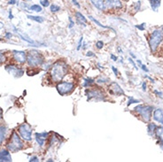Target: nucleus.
<instances>
[{
	"instance_id": "1",
	"label": "nucleus",
	"mask_w": 163,
	"mask_h": 162,
	"mask_svg": "<svg viewBox=\"0 0 163 162\" xmlns=\"http://www.w3.org/2000/svg\"><path fill=\"white\" fill-rule=\"evenodd\" d=\"M68 66L63 60H58L52 65L51 71H50V77L53 82H60L62 81L66 74H67Z\"/></svg>"
},
{
	"instance_id": "2",
	"label": "nucleus",
	"mask_w": 163,
	"mask_h": 162,
	"mask_svg": "<svg viewBox=\"0 0 163 162\" xmlns=\"http://www.w3.org/2000/svg\"><path fill=\"white\" fill-rule=\"evenodd\" d=\"M6 147H7V150H9L12 153H16L23 149L24 147L23 142L21 141L20 137L19 136L16 131H13L12 135L10 136L9 143L7 144Z\"/></svg>"
},
{
	"instance_id": "3",
	"label": "nucleus",
	"mask_w": 163,
	"mask_h": 162,
	"mask_svg": "<svg viewBox=\"0 0 163 162\" xmlns=\"http://www.w3.org/2000/svg\"><path fill=\"white\" fill-rule=\"evenodd\" d=\"M27 61L28 65L32 67H36L39 66H42L45 63V58L44 56L36 50L30 51L27 56Z\"/></svg>"
},
{
	"instance_id": "4",
	"label": "nucleus",
	"mask_w": 163,
	"mask_h": 162,
	"mask_svg": "<svg viewBox=\"0 0 163 162\" xmlns=\"http://www.w3.org/2000/svg\"><path fill=\"white\" fill-rule=\"evenodd\" d=\"M163 39V35L161 30L160 29H156L151 34V36L149 37V45L151 48L152 52H155L157 50V48L159 47L160 44L161 43Z\"/></svg>"
},
{
	"instance_id": "5",
	"label": "nucleus",
	"mask_w": 163,
	"mask_h": 162,
	"mask_svg": "<svg viewBox=\"0 0 163 162\" xmlns=\"http://www.w3.org/2000/svg\"><path fill=\"white\" fill-rule=\"evenodd\" d=\"M86 96H87V100H96V101H106V94L103 92V90L100 89H87L85 90Z\"/></svg>"
},
{
	"instance_id": "6",
	"label": "nucleus",
	"mask_w": 163,
	"mask_h": 162,
	"mask_svg": "<svg viewBox=\"0 0 163 162\" xmlns=\"http://www.w3.org/2000/svg\"><path fill=\"white\" fill-rule=\"evenodd\" d=\"M75 88V84L74 82H69V81H61L58 82L56 89L58 93L60 96H67L69 95L73 90Z\"/></svg>"
},
{
	"instance_id": "7",
	"label": "nucleus",
	"mask_w": 163,
	"mask_h": 162,
	"mask_svg": "<svg viewBox=\"0 0 163 162\" xmlns=\"http://www.w3.org/2000/svg\"><path fill=\"white\" fill-rule=\"evenodd\" d=\"M136 113L144 119L145 121H149L152 118V113H153V107L149 106H144L139 105L134 109Z\"/></svg>"
},
{
	"instance_id": "8",
	"label": "nucleus",
	"mask_w": 163,
	"mask_h": 162,
	"mask_svg": "<svg viewBox=\"0 0 163 162\" xmlns=\"http://www.w3.org/2000/svg\"><path fill=\"white\" fill-rule=\"evenodd\" d=\"M18 132L23 140L27 142L32 140V128L27 123L20 124L18 128Z\"/></svg>"
},
{
	"instance_id": "9",
	"label": "nucleus",
	"mask_w": 163,
	"mask_h": 162,
	"mask_svg": "<svg viewBox=\"0 0 163 162\" xmlns=\"http://www.w3.org/2000/svg\"><path fill=\"white\" fill-rule=\"evenodd\" d=\"M5 69L15 78H20L24 74V70L22 68L19 67L14 66V65H11V64L6 65L5 67Z\"/></svg>"
},
{
	"instance_id": "10",
	"label": "nucleus",
	"mask_w": 163,
	"mask_h": 162,
	"mask_svg": "<svg viewBox=\"0 0 163 162\" xmlns=\"http://www.w3.org/2000/svg\"><path fill=\"white\" fill-rule=\"evenodd\" d=\"M108 91L109 93L113 96H123V95H125L124 90H122L121 87L115 81H113L109 84Z\"/></svg>"
},
{
	"instance_id": "11",
	"label": "nucleus",
	"mask_w": 163,
	"mask_h": 162,
	"mask_svg": "<svg viewBox=\"0 0 163 162\" xmlns=\"http://www.w3.org/2000/svg\"><path fill=\"white\" fill-rule=\"evenodd\" d=\"M13 58L19 64H24L27 61V55L22 51H13Z\"/></svg>"
},
{
	"instance_id": "12",
	"label": "nucleus",
	"mask_w": 163,
	"mask_h": 162,
	"mask_svg": "<svg viewBox=\"0 0 163 162\" xmlns=\"http://www.w3.org/2000/svg\"><path fill=\"white\" fill-rule=\"evenodd\" d=\"M106 5L107 9L119 10L122 8V3L121 0H107Z\"/></svg>"
},
{
	"instance_id": "13",
	"label": "nucleus",
	"mask_w": 163,
	"mask_h": 162,
	"mask_svg": "<svg viewBox=\"0 0 163 162\" xmlns=\"http://www.w3.org/2000/svg\"><path fill=\"white\" fill-rule=\"evenodd\" d=\"M35 138L37 144L40 146H44V144H45L46 139L49 136V133L48 132H41V133H36L35 134Z\"/></svg>"
},
{
	"instance_id": "14",
	"label": "nucleus",
	"mask_w": 163,
	"mask_h": 162,
	"mask_svg": "<svg viewBox=\"0 0 163 162\" xmlns=\"http://www.w3.org/2000/svg\"><path fill=\"white\" fill-rule=\"evenodd\" d=\"M12 156L10 154L9 150H2L0 151V162H11Z\"/></svg>"
},
{
	"instance_id": "15",
	"label": "nucleus",
	"mask_w": 163,
	"mask_h": 162,
	"mask_svg": "<svg viewBox=\"0 0 163 162\" xmlns=\"http://www.w3.org/2000/svg\"><path fill=\"white\" fill-rule=\"evenodd\" d=\"M92 5L100 11H106L107 5H106V1L104 0H91Z\"/></svg>"
},
{
	"instance_id": "16",
	"label": "nucleus",
	"mask_w": 163,
	"mask_h": 162,
	"mask_svg": "<svg viewBox=\"0 0 163 162\" xmlns=\"http://www.w3.org/2000/svg\"><path fill=\"white\" fill-rule=\"evenodd\" d=\"M154 119L160 122L161 124H163V110L162 109H156L154 112Z\"/></svg>"
},
{
	"instance_id": "17",
	"label": "nucleus",
	"mask_w": 163,
	"mask_h": 162,
	"mask_svg": "<svg viewBox=\"0 0 163 162\" xmlns=\"http://www.w3.org/2000/svg\"><path fill=\"white\" fill-rule=\"evenodd\" d=\"M16 33L18 34L19 36L23 40V41H25V42H27V43H28L29 45H33L34 46H36V47H37V44H36V42L34 41V40H32L29 36H27V35H26V34H24V33H20L19 30H17L16 31Z\"/></svg>"
},
{
	"instance_id": "18",
	"label": "nucleus",
	"mask_w": 163,
	"mask_h": 162,
	"mask_svg": "<svg viewBox=\"0 0 163 162\" xmlns=\"http://www.w3.org/2000/svg\"><path fill=\"white\" fill-rule=\"evenodd\" d=\"M74 15H75V18H76L77 22H78L80 25H82L83 27H86L87 19L85 18V16H84L83 14H82V13H80V12H76Z\"/></svg>"
},
{
	"instance_id": "19",
	"label": "nucleus",
	"mask_w": 163,
	"mask_h": 162,
	"mask_svg": "<svg viewBox=\"0 0 163 162\" xmlns=\"http://www.w3.org/2000/svg\"><path fill=\"white\" fill-rule=\"evenodd\" d=\"M155 135L157 136V138L161 143H163V127H157L155 130Z\"/></svg>"
},
{
	"instance_id": "20",
	"label": "nucleus",
	"mask_w": 163,
	"mask_h": 162,
	"mask_svg": "<svg viewBox=\"0 0 163 162\" xmlns=\"http://www.w3.org/2000/svg\"><path fill=\"white\" fill-rule=\"evenodd\" d=\"M95 82H96L95 80H93V79H91V78H86V79H84V81H83L82 86L85 87V88H91V87L94 85Z\"/></svg>"
},
{
	"instance_id": "21",
	"label": "nucleus",
	"mask_w": 163,
	"mask_h": 162,
	"mask_svg": "<svg viewBox=\"0 0 163 162\" xmlns=\"http://www.w3.org/2000/svg\"><path fill=\"white\" fill-rule=\"evenodd\" d=\"M89 19L91 20V21H93V22H94L95 24H97V25H98L99 27H103V28H107V29H112L113 31H114V29H113L112 27H108V26H106V25H103L102 23H100V22L99 21V20H96V19L94 18V17H92V16H91V15L89 16Z\"/></svg>"
},
{
	"instance_id": "22",
	"label": "nucleus",
	"mask_w": 163,
	"mask_h": 162,
	"mask_svg": "<svg viewBox=\"0 0 163 162\" xmlns=\"http://www.w3.org/2000/svg\"><path fill=\"white\" fill-rule=\"evenodd\" d=\"M6 127L5 126H0V144H2L5 140V134H6Z\"/></svg>"
},
{
	"instance_id": "23",
	"label": "nucleus",
	"mask_w": 163,
	"mask_h": 162,
	"mask_svg": "<svg viewBox=\"0 0 163 162\" xmlns=\"http://www.w3.org/2000/svg\"><path fill=\"white\" fill-rule=\"evenodd\" d=\"M157 125L154 124V123H150L148 127H147V131H148V134L150 135H155V130L157 128Z\"/></svg>"
},
{
	"instance_id": "24",
	"label": "nucleus",
	"mask_w": 163,
	"mask_h": 162,
	"mask_svg": "<svg viewBox=\"0 0 163 162\" xmlns=\"http://www.w3.org/2000/svg\"><path fill=\"white\" fill-rule=\"evenodd\" d=\"M150 1V4H151V6L152 8L154 9V11L157 12L158 8L160 7L161 5V0H149Z\"/></svg>"
},
{
	"instance_id": "25",
	"label": "nucleus",
	"mask_w": 163,
	"mask_h": 162,
	"mask_svg": "<svg viewBox=\"0 0 163 162\" xmlns=\"http://www.w3.org/2000/svg\"><path fill=\"white\" fill-rule=\"evenodd\" d=\"M27 18L29 20H32L36 22H38V23H43L45 21V18L42 17V16H35V15H27Z\"/></svg>"
},
{
	"instance_id": "26",
	"label": "nucleus",
	"mask_w": 163,
	"mask_h": 162,
	"mask_svg": "<svg viewBox=\"0 0 163 162\" xmlns=\"http://www.w3.org/2000/svg\"><path fill=\"white\" fill-rule=\"evenodd\" d=\"M29 10L34 11L36 13H41V12H43V7H42L41 5H32L29 7Z\"/></svg>"
},
{
	"instance_id": "27",
	"label": "nucleus",
	"mask_w": 163,
	"mask_h": 162,
	"mask_svg": "<svg viewBox=\"0 0 163 162\" xmlns=\"http://www.w3.org/2000/svg\"><path fill=\"white\" fill-rule=\"evenodd\" d=\"M50 9H51V12H52V13H58V12L60 10V7L59 5H55V4H53V5H51Z\"/></svg>"
},
{
	"instance_id": "28",
	"label": "nucleus",
	"mask_w": 163,
	"mask_h": 162,
	"mask_svg": "<svg viewBox=\"0 0 163 162\" xmlns=\"http://www.w3.org/2000/svg\"><path fill=\"white\" fill-rule=\"evenodd\" d=\"M135 103H139V100H136V99H134L133 97H131V98H129V101H128L127 106H129L131 104H135Z\"/></svg>"
},
{
	"instance_id": "29",
	"label": "nucleus",
	"mask_w": 163,
	"mask_h": 162,
	"mask_svg": "<svg viewBox=\"0 0 163 162\" xmlns=\"http://www.w3.org/2000/svg\"><path fill=\"white\" fill-rule=\"evenodd\" d=\"M40 5L44 7H48L50 5L49 0H40Z\"/></svg>"
},
{
	"instance_id": "30",
	"label": "nucleus",
	"mask_w": 163,
	"mask_h": 162,
	"mask_svg": "<svg viewBox=\"0 0 163 162\" xmlns=\"http://www.w3.org/2000/svg\"><path fill=\"white\" fill-rule=\"evenodd\" d=\"M82 42H83V36H82L79 39V42H78V45H77V51H80L82 48Z\"/></svg>"
},
{
	"instance_id": "31",
	"label": "nucleus",
	"mask_w": 163,
	"mask_h": 162,
	"mask_svg": "<svg viewBox=\"0 0 163 162\" xmlns=\"http://www.w3.org/2000/svg\"><path fill=\"white\" fill-rule=\"evenodd\" d=\"M96 47L100 50V49H102L103 47H104V43H103V41H98L97 43H96Z\"/></svg>"
},
{
	"instance_id": "32",
	"label": "nucleus",
	"mask_w": 163,
	"mask_h": 162,
	"mask_svg": "<svg viewBox=\"0 0 163 162\" xmlns=\"http://www.w3.org/2000/svg\"><path fill=\"white\" fill-rule=\"evenodd\" d=\"M109 80L107 78H99V79H97L96 80V82L97 83H104V82H106V81H108Z\"/></svg>"
},
{
	"instance_id": "33",
	"label": "nucleus",
	"mask_w": 163,
	"mask_h": 162,
	"mask_svg": "<svg viewBox=\"0 0 163 162\" xmlns=\"http://www.w3.org/2000/svg\"><path fill=\"white\" fill-rule=\"evenodd\" d=\"M145 27H146V24L145 23H143V24H140V25H136V28H138L139 30H141V31H143V30H145Z\"/></svg>"
},
{
	"instance_id": "34",
	"label": "nucleus",
	"mask_w": 163,
	"mask_h": 162,
	"mask_svg": "<svg viewBox=\"0 0 163 162\" xmlns=\"http://www.w3.org/2000/svg\"><path fill=\"white\" fill-rule=\"evenodd\" d=\"M68 20H69V24H68V27L69 28H72L74 26V21L73 20V19L71 17L68 18Z\"/></svg>"
},
{
	"instance_id": "35",
	"label": "nucleus",
	"mask_w": 163,
	"mask_h": 162,
	"mask_svg": "<svg viewBox=\"0 0 163 162\" xmlns=\"http://www.w3.org/2000/svg\"><path fill=\"white\" fill-rule=\"evenodd\" d=\"M5 61V55H4V54L0 52V64L4 63Z\"/></svg>"
},
{
	"instance_id": "36",
	"label": "nucleus",
	"mask_w": 163,
	"mask_h": 162,
	"mask_svg": "<svg viewBox=\"0 0 163 162\" xmlns=\"http://www.w3.org/2000/svg\"><path fill=\"white\" fill-rule=\"evenodd\" d=\"M29 162H38L39 161V159L36 157V156H33V157H31L30 159H29Z\"/></svg>"
},
{
	"instance_id": "37",
	"label": "nucleus",
	"mask_w": 163,
	"mask_h": 162,
	"mask_svg": "<svg viewBox=\"0 0 163 162\" xmlns=\"http://www.w3.org/2000/svg\"><path fill=\"white\" fill-rule=\"evenodd\" d=\"M140 6H141V2L138 1L137 3H136V8H135V11H139V10H140Z\"/></svg>"
},
{
	"instance_id": "38",
	"label": "nucleus",
	"mask_w": 163,
	"mask_h": 162,
	"mask_svg": "<svg viewBox=\"0 0 163 162\" xmlns=\"http://www.w3.org/2000/svg\"><path fill=\"white\" fill-rule=\"evenodd\" d=\"M110 57H111V59L112 60H114V61H117V59H118V58L115 56V55H114V54H111L110 55Z\"/></svg>"
},
{
	"instance_id": "39",
	"label": "nucleus",
	"mask_w": 163,
	"mask_h": 162,
	"mask_svg": "<svg viewBox=\"0 0 163 162\" xmlns=\"http://www.w3.org/2000/svg\"><path fill=\"white\" fill-rule=\"evenodd\" d=\"M72 2H73V4L75 5V6H77L78 8H80L81 6H80V5H79V3H78V1L77 0H72Z\"/></svg>"
},
{
	"instance_id": "40",
	"label": "nucleus",
	"mask_w": 163,
	"mask_h": 162,
	"mask_svg": "<svg viewBox=\"0 0 163 162\" xmlns=\"http://www.w3.org/2000/svg\"><path fill=\"white\" fill-rule=\"evenodd\" d=\"M129 62H130V63H131V64H132V65H133V67H135V68H136V69H137V67H136V64H135V62H134V61H133V59H131V58H129Z\"/></svg>"
},
{
	"instance_id": "41",
	"label": "nucleus",
	"mask_w": 163,
	"mask_h": 162,
	"mask_svg": "<svg viewBox=\"0 0 163 162\" xmlns=\"http://www.w3.org/2000/svg\"><path fill=\"white\" fill-rule=\"evenodd\" d=\"M112 70H113V72L114 73V74H115V75H116V76H117L118 74H119V72H118L117 69H116V68H115V67H112Z\"/></svg>"
},
{
	"instance_id": "42",
	"label": "nucleus",
	"mask_w": 163,
	"mask_h": 162,
	"mask_svg": "<svg viewBox=\"0 0 163 162\" xmlns=\"http://www.w3.org/2000/svg\"><path fill=\"white\" fill-rule=\"evenodd\" d=\"M12 36H13V35H12V33H11V32H7V33H5V38H6V39H10V38L12 37Z\"/></svg>"
},
{
	"instance_id": "43",
	"label": "nucleus",
	"mask_w": 163,
	"mask_h": 162,
	"mask_svg": "<svg viewBox=\"0 0 163 162\" xmlns=\"http://www.w3.org/2000/svg\"><path fill=\"white\" fill-rule=\"evenodd\" d=\"M86 56H87V57H94L95 54L93 53L92 52H88L86 53Z\"/></svg>"
},
{
	"instance_id": "44",
	"label": "nucleus",
	"mask_w": 163,
	"mask_h": 162,
	"mask_svg": "<svg viewBox=\"0 0 163 162\" xmlns=\"http://www.w3.org/2000/svg\"><path fill=\"white\" fill-rule=\"evenodd\" d=\"M141 67H142V69L144 70V71H145V72H148L149 70H148V68H147V67L146 66H145V65H141Z\"/></svg>"
},
{
	"instance_id": "45",
	"label": "nucleus",
	"mask_w": 163,
	"mask_h": 162,
	"mask_svg": "<svg viewBox=\"0 0 163 162\" xmlns=\"http://www.w3.org/2000/svg\"><path fill=\"white\" fill-rule=\"evenodd\" d=\"M154 93H155V94H157V95H158L159 97H161V98H163L162 93H161V92H159L158 90H154Z\"/></svg>"
},
{
	"instance_id": "46",
	"label": "nucleus",
	"mask_w": 163,
	"mask_h": 162,
	"mask_svg": "<svg viewBox=\"0 0 163 162\" xmlns=\"http://www.w3.org/2000/svg\"><path fill=\"white\" fill-rule=\"evenodd\" d=\"M8 4L9 5H15L16 4V0H9Z\"/></svg>"
},
{
	"instance_id": "47",
	"label": "nucleus",
	"mask_w": 163,
	"mask_h": 162,
	"mask_svg": "<svg viewBox=\"0 0 163 162\" xmlns=\"http://www.w3.org/2000/svg\"><path fill=\"white\" fill-rule=\"evenodd\" d=\"M142 89L144 91L146 90V84H145V82H143V84H142Z\"/></svg>"
},
{
	"instance_id": "48",
	"label": "nucleus",
	"mask_w": 163,
	"mask_h": 162,
	"mask_svg": "<svg viewBox=\"0 0 163 162\" xmlns=\"http://www.w3.org/2000/svg\"><path fill=\"white\" fill-rule=\"evenodd\" d=\"M9 19L10 20L13 19V13H12V11H10L9 12Z\"/></svg>"
},
{
	"instance_id": "49",
	"label": "nucleus",
	"mask_w": 163,
	"mask_h": 162,
	"mask_svg": "<svg viewBox=\"0 0 163 162\" xmlns=\"http://www.w3.org/2000/svg\"><path fill=\"white\" fill-rule=\"evenodd\" d=\"M3 27H4V23L0 21V29H2Z\"/></svg>"
},
{
	"instance_id": "50",
	"label": "nucleus",
	"mask_w": 163,
	"mask_h": 162,
	"mask_svg": "<svg viewBox=\"0 0 163 162\" xmlns=\"http://www.w3.org/2000/svg\"><path fill=\"white\" fill-rule=\"evenodd\" d=\"M136 62H137V64H139L140 66L142 65V62H141V60H139V59H138V60H136Z\"/></svg>"
},
{
	"instance_id": "51",
	"label": "nucleus",
	"mask_w": 163,
	"mask_h": 162,
	"mask_svg": "<svg viewBox=\"0 0 163 162\" xmlns=\"http://www.w3.org/2000/svg\"><path fill=\"white\" fill-rule=\"evenodd\" d=\"M1 118H2V110L0 108V120H1Z\"/></svg>"
},
{
	"instance_id": "52",
	"label": "nucleus",
	"mask_w": 163,
	"mask_h": 162,
	"mask_svg": "<svg viewBox=\"0 0 163 162\" xmlns=\"http://www.w3.org/2000/svg\"><path fill=\"white\" fill-rule=\"evenodd\" d=\"M130 56H131V57H133V58H136V56H135L134 54L132 53V52H130Z\"/></svg>"
},
{
	"instance_id": "53",
	"label": "nucleus",
	"mask_w": 163,
	"mask_h": 162,
	"mask_svg": "<svg viewBox=\"0 0 163 162\" xmlns=\"http://www.w3.org/2000/svg\"><path fill=\"white\" fill-rule=\"evenodd\" d=\"M161 32H162V35H163V27H162V30H161Z\"/></svg>"
}]
</instances>
